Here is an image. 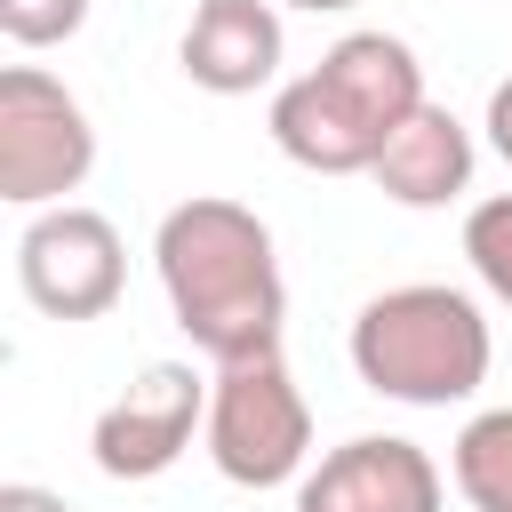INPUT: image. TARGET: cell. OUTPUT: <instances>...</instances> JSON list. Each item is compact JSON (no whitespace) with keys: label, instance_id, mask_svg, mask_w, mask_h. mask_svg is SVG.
<instances>
[{"label":"cell","instance_id":"1","mask_svg":"<svg viewBox=\"0 0 512 512\" xmlns=\"http://www.w3.org/2000/svg\"><path fill=\"white\" fill-rule=\"evenodd\" d=\"M152 272L168 288L176 328L216 368L224 360H248V352H280L288 280H280L272 224L248 200H224V192L176 200L160 216V232H152Z\"/></svg>","mask_w":512,"mask_h":512},{"label":"cell","instance_id":"2","mask_svg":"<svg viewBox=\"0 0 512 512\" xmlns=\"http://www.w3.org/2000/svg\"><path fill=\"white\" fill-rule=\"evenodd\" d=\"M424 104V64L400 32H344L312 72L272 88V144L312 176H368L384 136Z\"/></svg>","mask_w":512,"mask_h":512},{"label":"cell","instance_id":"3","mask_svg":"<svg viewBox=\"0 0 512 512\" xmlns=\"http://www.w3.org/2000/svg\"><path fill=\"white\" fill-rule=\"evenodd\" d=\"M488 312L448 280L384 288L352 312V376L400 408H456L488 384Z\"/></svg>","mask_w":512,"mask_h":512},{"label":"cell","instance_id":"4","mask_svg":"<svg viewBox=\"0 0 512 512\" xmlns=\"http://www.w3.org/2000/svg\"><path fill=\"white\" fill-rule=\"evenodd\" d=\"M200 448L232 488H288L312 472V400L280 352H248L208 376Z\"/></svg>","mask_w":512,"mask_h":512},{"label":"cell","instance_id":"5","mask_svg":"<svg viewBox=\"0 0 512 512\" xmlns=\"http://www.w3.org/2000/svg\"><path fill=\"white\" fill-rule=\"evenodd\" d=\"M88 168H96L88 104L40 64H8L0 72V200L56 208L64 192L88 184Z\"/></svg>","mask_w":512,"mask_h":512},{"label":"cell","instance_id":"6","mask_svg":"<svg viewBox=\"0 0 512 512\" xmlns=\"http://www.w3.org/2000/svg\"><path fill=\"white\" fill-rule=\"evenodd\" d=\"M16 288L48 320H104L128 288V248H120L112 216L72 208V200L32 208V224L16 240Z\"/></svg>","mask_w":512,"mask_h":512},{"label":"cell","instance_id":"7","mask_svg":"<svg viewBox=\"0 0 512 512\" xmlns=\"http://www.w3.org/2000/svg\"><path fill=\"white\" fill-rule=\"evenodd\" d=\"M208 424V376H192L184 360H152L88 432V456L104 480H160L192 432Z\"/></svg>","mask_w":512,"mask_h":512},{"label":"cell","instance_id":"8","mask_svg":"<svg viewBox=\"0 0 512 512\" xmlns=\"http://www.w3.org/2000/svg\"><path fill=\"white\" fill-rule=\"evenodd\" d=\"M440 504H448V480L432 448L400 432H360L296 480V512H440Z\"/></svg>","mask_w":512,"mask_h":512},{"label":"cell","instance_id":"9","mask_svg":"<svg viewBox=\"0 0 512 512\" xmlns=\"http://www.w3.org/2000/svg\"><path fill=\"white\" fill-rule=\"evenodd\" d=\"M280 56H288V32H280V0H200L184 40H176V64L192 88L208 96H256L280 80Z\"/></svg>","mask_w":512,"mask_h":512},{"label":"cell","instance_id":"10","mask_svg":"<svg viewBox=\"0 0 512 512\" xmlns=\"http://www.w3.org/2000/svg\"><path fill=\"white\" fill-rule=\"evenodd\" d=\"M472 168H480V144H472V128L448 112V104H416L392 136H384V152H376V192L384 200H400V208H448V200H464L472 192Z\"/></svg>","mask_w":512,"mask_h":512},{"label":"cell","instance_id":"11","mask_svg":"<svg viewBox=\"0 0 512 512\" xmlns=\"http://www.w3.org/2000/svg\"><path fill=\"white\" fill-rule=\"evenodd\" d=\"M456 496L472 512H512V408H480L448 448Z\"/></svg>","mask_w":512,"mask_h":512},{"label":"cell","instance_id":"12","mask_svg":"<svg viewBox=\"0 0 512 512\" xmlns=\"http://www.w3.org/2000/svg\"><path fill=\"white\" fill-rule=\"evenodd\" d=\"M464 264H472V280L496 304H512V192L472 200V216H464Z\"/></svg>","mask_w":512,"mask_h":512},{"label":"cell","instance_id":"13","mask_svg":"<svg viewBox=\"0 0 512 512\" xmlns=\"http://www.w3.org/2000/svg\"><path fill=\"white\" fill-rule=\"evenodd\" d=\"M88 24V0H0V32L16 48H56Z\"/></svg>","mask_w":512,"mask_h":512},{"label":"cell","instance_id":"14","mask_svg":"<svg viewBox=\"0 0 512 512\" xmlns=\"http://www.w3.org/2000/svg\"><path fill=\"white\" fill-rule=\"evenodd\" d=\"M480 128H488V152H496V160L512 168V72H504V80L488 88V120H480Z\"/></svg>","mask_w":512,"mask_h":512},{"label":"cell","instance_id":"15","mask_svg":"<svg viewBox=\"0 0 512 512\" xmlns=\"http://www.w3.org/2000/svg\"><path fill=\"white\" fill-rule=\"evenodd\" d=\"M0 512H72L56 488H32V480H8L0 488Z\"/></svg>","mask_w":512,"mask_h":512},{"label":"cell","instance_id":"16","mask_svg":"<svg viewBox=\"0 0 512 512\" xmlns=\"http://www.w3.org/2000/svg\"><path fill=\"white\" fill-rule=\"evenodd\" d=\"M280 8H304V16H344V8H360V0H280Z\"/></svg>","mask_w":512,"mask_h":512}]
</instances>
